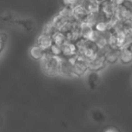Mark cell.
I'll list each match as a JSON object with an SVG mask.
<instances>
[{"instance_id":"6","label":"cell","mask_w":132,"mask_h":132,"mask_svg":"<svg viewBox=\"0 0 132 132\" xmlns=\"http://www.w3.org/2000/svg\"><path fill=\"white\" fill-rule=\"evenodd\" d=\"M117 4L112 0H103L100 2V11L104 14L106 20L114 16Z\"/></svg>"},{"instance_id":"9","label":"cell","mask_w":132,"mask_h":132,"mask_svg":"<svg viewBox=\"0 0 132 132\" xmlns=\"http://www.w3.org/2000/svg\"><path fill=\"white\" fill-rule=\"evenodd\" d=\"M77 54V48L76 44L70 41H67L61 46V56L63 58H73Z\"/></svg>"},{"instance_id":"21","label":"cell","mask_w":132,"mask_h":132,"mask_svg":"<svg viewBox=\"0 0 132 132\" xmlns=\"http://www.w3.org/2000/svg\"><path fill=\"white\" fill-rule=\"evenodd\" d=\"M94 30L98 31V32H105L108 30V24H107V21L106 20H101L97 22L94 26Z\"/></svg>"},{"instance_id":"25","label":"cell","mask_w":132,"mask_h":132,"mask_svg":"<svg viewBox=\"0 0 132 132\" xmlns=\"http://www.w3.org/2000/svg\"><path fill=\"white\" fill-rule=\"evenodd\" d=\"M112 1H114L117 5H121V4H124L126 2L125 0H112Z\"/></svg>"},{"instance_id":"4","label":"cell","mask_w":132,"mask_h":132,"mask_svg":"<svg viewBox=\"0 0 132 132\" xmlns=\"http://www.w3.org/2000/svg\"><path fill=\"white\" fill-rule=\"evenodd\" d=\"M106 64L107 62L105 60L104 51L103 49L99 50L97 55L88 61V71L98 72L105 67Z\"/></svg>"},{"instance_id":"16","label":"cell","mask_w":132,"mask_h":132,"mask_svg":"<svg viewBox=\"0 0 132 132\" xmlns=\"http://www.w3.org/2000/svg\"><path fill=\"white\" fill-rule=\"evenodd\" d=\"M46 51H45L44 49H43L39 46L35 45V46H32L30 48L29 54H30V56L32 57V59L36 60V61H39V60L40 61L44 57V55L46 54Z\"/></svg>"},{"instance_id":"23","label":"cell","mask_w":132,"mask_h":132,"mask_svg":"<svg viewBox=\"0 0 132 132\" xmlns=\"http://www.w3.org/2000/svg\"><path fill=\"white\" fill-rule=\"evenodd\" d=\"M83 0H63L64 5L66 6H70V7H75L76 5H81Z\"/></svg>"},{"instance_id":"7","label":"cell","mask_w":132,"mask_h":132,"mask_svg":"<svg viewBox=\"0 0 132 132\" xmlns=\"http://www.w3.org/2000/svg\"><path fill=\"white\" fill-rule=\"evenodd\" d=\"M114 16L118 19L119 21H127V20H131L132 13L131 10L130 8H128L125 3L121 5H118L116 7Z\"/></svg>"},{"instance_id":"3","label":"cell","mask_w":132,"mask_h":132,"mask_svg":"<svg viewBox=\"0 0 132 132\" xmlns=\"http://www.w3.org/2000/svg\"><path fill=\"white\" fill-rule=\"evenodd\" d=\"M88 71V60L85 58L77 54L73 63V76L81 77Z\"/></svg>"},{"instance_id":"18","label":"cell","mask_w":132,"mask_h":132,"mask_svg":"<svg viewBox=\"0 0 132 132\" xmlns=\"http://www.w3.org/2000/svg\"><path fill=\"white\" fill-rule=\"evenodd\" d=\"M59 14H60L62 16H63L67 21L69 22H74V18H73V8L70 6H66L63 7L61 10L60 11Z\"/></svg>"},{"instance_id":"11","label":"cell","mask_w":132,"mask_h":132,"mask_svg":"<svg viewBox=\"0 0 132 132\" xmlns=\"http://www.w3.org/2000/svg\"><path fill=\"white\" fill-rule=\"evenodd\" d=\"M53 44L52 36L41 33L37 38V45L44 49L45 51H48L51 45Z\"/></svg>"},{"instance_id":"22","label":"cell","mask_w":132,"mask_h":132,"mask_svg":"<svg viewBox=\"0 0 132 132\" xmlns=\"http://www.w3.org/2000/svg\"><path fill=\"white\" fill-rule=\"evenodd\" d=\"M48 51L53 54V55H55V56H61V47L60 46H58L55 44H53L51 45V47H50V49L48 50Z\"/></svg>"},{"instance_id":"27","label":"cell","mask_w":132,"mask_h":132,"mask_svg":"<svg viewBox=\"0 0 132 132\" xmlns=\"http://www.w3.org/2000/svg\"><path fill=\"white\" fill-rule=\"evenodd\" d=\"M95 1H97V2H101L103 0H95Z\"/></svg>"},{"instance_id":"8","label":"cell","mask_w":132,"mask_h":132,"mask_svg":"<svg viewBox=\"0 0 132 132\" xmlns=\"http://www.w3.org/2000/svg\"><path fill=\"white\" fill-rule=\"evenodd\" d=\"M104 53V57L107 63L115 64L118 61L121 54V49L119 48H112L109 46L103 49Z\"/></svg>"},{"instance_id":"17","label":"cell","mask_w":132,"mask_h":132,"mask_svg":"<svg viewBox=\"0 0 132 132\" xmlns=\"http://www.w3.org/2000/svg\"><path fill=\"white\" fill-rule=\"evenodd\" d=\"M52 39H53V44H55L58 46H62L67 41V36L65 33H62L60 30H57L53 36H52Z\"/></svg>"},{"instance_id":"5","label":"cell","mask_w":132,"mask_h":132,"mask_svg":"<svg viewBox=\"0 0 132 132\" xmlns=\"http://www.w3.org/2000/svg\"><path fill=\"white\" fill-rule=\"evenodd\" d=\"M75 57L73 58H63L60 57L59 65V73L66 77L73 76V63Z\"/></svg>"},{"instance_id":"10","label":"cell","mask_w":132,"mask_h":132,"mask_svg":"<svg viewBox=\"0 0 132 132\" xmlns=\"http://www.w3.org/2000/svg\"><path fill=\"white\" fill-rule=\"evenodd\" d=\"M73 14L75 21L82 23L85 21L88 12L85 10L82 5H78L73 8Z\"/></svg>"},{"instance_id":"1","label":"cell","mask_w":132,"mask_h":132,"mask_svg":"<svg viewBox=\"0 0 132 132\" xmlns=\"http://www.w3.org/2000/svg\"><path fill=\"white\" fill-rule=\"evenodd\" d=\"M60 60V56L53 55L47 51L44 57L40 60L41 66L44 72L50 76H55L60 75L59 73Z\"/></svg>"},{"instance_id":"26","label":"cell","mask_w":132,"mask_h":132,"mask_svg":"<svg viewBox=\"0 0 132 132\" xmlns=\"http://www.w3.org/2000/svg\"><path fill=\"white\" fill-rule=\"evenodd\" d=\"M125 2H129V3H131V0H125Z\"/></svg>"},{"instance_id":"19","label":"cell","mask_w":132,"mask_h":132,"mask_svg":"<svg viewBox=\"0 0 132 132\" xmlns=\"http://www.w3.org/2000/svg\"><path fill=\"white\" fill-rule=\"evenodd\" d=\"M52 23L53 24V26L56 27V29L57 30H60L65 24L67 22H68L63 16H62L60 14H57L56 16H53V18L51 20Z\"/></svg>"},{"instance_id":"12","label":"cell","mask_w":132,"mask_h":132,"mask_svg":"<svg viewBox=\"0 0 132 132\" xmlns=\"http://www.w3.org/2000/svg\"><path fill=\"white\" fill-rule=\"evenodd\" d=\"M101 20H106V18L104 16V14L99 10L97 12L88 13L84 22H87V23H89L92 26H94V25L97 22L101 21Z\"/></svg>"},{"instance_id":"15","label":"cell","mask_w":132,"mask_h":132,"mask_svg":"<svg viewBox=\"0 0 132 132\" xmlns=\"http://www.w3.org/2000/svg\"><path fill=\"white\" fill-rule=\"evenodd\" d=\"M81 5L88 13L100 10V2L95 0H83Z\"/></svg>"},{"instance_id":"20","label":"cell","mask_w":132,"mask_h":132,"mask_svg":"<svg viewBox=\"0 0 132 132\" xmlns=\"http://www.w3.org/2000/svg\"><path fill=\"white\" fill-rule=\"evenodd\" d=\"M56 31H57V30L56 29V27L53 26L52 22L50 21L46 24L44 25V26L43 28V30H42V33L47 34V35H50V36H53Z\"/></svg>"},{"instance_id":"13","label":"cell","mask_w":132,"mask_h":132,"mask_svg":"<svg viewBox=\"0 0 132 132\" xmlns=\"http://www.w3.org/2000/svg\"><path fill=\"white\" fill-rule=\"evenodd\" d=\"M131 44L121 49L119 60L122 64H130L132 61V52L131 48Z\"/></svg>"},{"instance_id":"24","label":"cell","mask_w":132,"mask_h":132,"mask_svg":"<svg viewBox=\"0 0 132 132\" xmlns=\"http://www.w3.org/2000/svg\"><path fill=\"white\" fill-rule=\"evenodd\" d=\"M5 40H6V37H3V34H0V53L2 51L4 46H5Z\"/></svg>"},{"instance_id":"2","label":"cell","mask_w":132,"mask_h":132,"mask_svg":"<svg viewBox=\"0 0 132 132\" xmlns=\"http://www.w3.org/2000/svg\"><path fill=\"white\" fill-rule=\"evenodd\" d=\"M75 44L77 48V54L85 58L88 61L94 58L99 51V48L96 44L89 40L80 38Z\"/></svg>"},{"instance_id":"14","label":"cell","mask_w":132,"mask_h":132,"mask_svg":"<svg viewBox=\"0 0 132 132\" xmlns=\"http://www.w3.org/2000/svg\"><path fill=\"white\" fill-rule=\"evenodd\" d=\"M94 30V26H92L87 22L80 23V37L85 40H90Z\"/></svg>"}]
</instances>
